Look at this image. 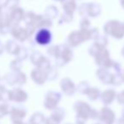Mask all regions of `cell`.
<instances>
[{
	"mask_svg": "<svg viewBox=\"0 0 124 124\" xmlns=\"http://www.w3.org/2000/svg\"><path fill=\"white\" fill-rule=\"evenodd\" d=\"M4 49H5V46H3V45L2 44L1 42H0V55H1V54H3V51H4Z\"/></svg>",
	"mask_w": 124,
	"mask_h": 124,
	"instance_id": "obj_18",
	"label": "cell"
},
{
	"mask_svg": "<svg viewBox=\"0 0 124 124\" xmlns=\"http://www.w3.org/2000/svg\"><path fill=\"white\" fill-rule=\"evenodd\" d=\"M5 49H6V51L9 54L17 56L19 54V52H20V49H21V46H20L16 41L9 40V41H7L6 44H5Z\"/></svg>",
	"mask_w": 124,
	"mask_h": 124,
	"instance_id": "obj_6",
	"label": "cell"
},
{
	"mask_svg": "<svg viewBox=\"0 0 124 124\" xmlns=\"http://www.w3.org/2000/svg\"><path fill=\"white\" fill-rule=\"evenodd\" d=\"M9 99L11 101H15L16 102H22L27 99V95L20 89H15V90L9 93Z\"/></svg>",
	"mask_w": 124,
	"mask_h": 124,
	"instance_id": "obj_5",
	"label": "cell"
},
{
	"mask_svg": "<svg viewBox=\"0 0 124 124\" xmlns=\"http://www.w3.org/2000/svg\"><path fill=\"white\" fill-rule=\"evenodd\" d=\"M35 16H36V14H35L33 11H27L26 13H25V16H24L23 20L26 25V26L30 25L31 23H32Z\"/></svg>",
	"mask_w": 124,
	"mask_h": 124,
	"instance_id": "obj_12",
	"label": "cell"
},
{
	"mask_svg": "<svg viewBox=\"0 0 124 124\" xmlns=\"http://www.w3.org/2000/svg\"><path fill=\"white\" fill-rule=\"evenodd\" d=\"M64 10H65V13L69 14V15H72L74 13V10L75 9V3L74 0H69L66 3H63L62 5Z\"/></svg>",
	"mask_w": 124,
	"mask_h": 124,
	"instance_id": "obj_11",
	"label": "cell"
},
{
	"mask_svg": "<svg viewBox=\"0 0 124 124\" xmlns=\"http://www.w3.org/2000/svg\"><path fill=\"white\" fill-rule=\"evenodd\" d=\"M44 58L43 55L40 52H37V51H35V52H32V54L31 55V61L32 63H34L35 65H39L40 62L42 61V59Z\"/></svg>",
	"mask_w": 124,
	"mask_h": 124,
	"instance_id": "obj_9",
	"label": "cell"
},
{
	"mask_svg": "<svg viewBox=\"0 0 124 124\" xmlns=\"http://www.w3.org/2000/svg\"><path fill=\"white\" fill-rule=\"evenodd\" d=\"M17 57H18L19 60H24V59H26L28 57V49L26 47H24V46H21V49H20V52H19V54L17 55Z\"/></svg>",
	"mask_w": 124,
	"mask_h": 124,
	"instance_id": "obj_15",
	"label": "cell"
},
{
	"mask_svg": "<svg viewBox=\"0 0 124 124\" xmlns=\"http://www.w3.org/2000/svg\"><path fill=\"white\" fill-rule=\"evenodd\" d=\"M56 1H58V2H62V1H64V0H56Z\"/></svg>",
	"mask_w": 124,
	"mask_h": 124,
	"instance_id": "obj_19",
	"label": "cell"
},
{
	"mask_svg": "<svg viewBox=\"0 0 124 124\" xmlns=\"http://www.w3.org/2000/svg\"><path fill=\"white\" fill-rule=\"evenodd\" d=\"M20 0H6L3 8H6L7 9L9 10H13L14 8L18 7V5L20 4Z\"/></svg>",
	"mask_w": 124,
	"mask_h": 124,
	"instance_id": "obj_13",
	"label": "cell"
},
{
	"mask_svg": "<svg viewBox=\"0 0 124 124\" xmlns=\"http://www.w3.org/2000/svg\"><path fill=\"white\" fill-rule=\"evenodd\" d=\"M35 41L41 46H46L52 41V33L47 29H40L35 36Z\"/></svg>",
	"mask_w": 124,
	"mask_h": 124,
	"instance_id": "obj_2",
	"label": "cell"
},
{
	"mask_svg": "<svg viewBox=\"0 0 124 124\" xmlns=\"http://www.w3.org/2000/svg\"><path fill=\"white\" fill-rule=\"evenodd\" d=\"M21 67H22V62H21V61L19 60V59L14 60L13 62H11V64H10V68H11L14 71H20Z\"/></svg>",
	"mask_w": 124,
	"mask_h": 124,
	"instance_id": "obj_14",
	"label": "cell"
},
{
	"mask_svg": "<svg viewBox=\"0 0 124 124\" xmlns=\"http://www.w3.org/2000/svg\"><path fill=\"white\" fill-rule=\"evenodd\" d=\"M58 15V10H57V7L53 6V5H50V6L46 7L45 9V16L49 18L50 20H53Z\"/></svg>",
	"mask_w": 124,
	"mask_h": 124,
	"instance_id": "obj_7",
	"label": "cell"
},
{
	"mask_svg": "<svg viewBox=\"0 0 124 124\" xmlns=\"http://www.w3.org/2000/svg\"><path fill=\"white\" fill-rule=\"evenodd\" d=\"M4 114H7V106H0V118L3 117Z\"/></svg>",
	"mask_w": 124,
	"mask_h": 124,
	"instance_id": "obj_17",
	"label": "cell"
},
{
	"mask_svg": "<svg viewBox=\"0 0 124 124\" xmlns=\"http://www.w3.org/2000/svg\"><path fill=\"white\" fill-rule=\"evenodd\" d=\"M31 78L34 79L36 84H43V82L46 78V74L45 70H42L41 69H35L31 72Z\"/></svg>",
	"mask_w": 124,
	"mask_h": 124,
	"instance_id": "obj_4",
	"label": "cell"
},
{
	"mask_svg": "<svg viewBox=\"0 0 124 124\" xmlns=\"http://www.w3.org/2000/svg\"><path fill=\"white\" fill-rule=\"evenodd\" d=\"M25 114L26 112L22 109H14L11 112V118H13L14 121H19L20 119H22Z\"/></svg>",
	"mask_w": 124,
	"mask_h": 124,
	"instance_id": "obj_10",
	"label": "cell"
},
{
	"mask_svg": "<svg viewBox=\"0 0 124 124\" xmlns=\"http://www.w3.org/2000/svg\"><path fill=\"white\" fill-rule=\"evenodd\" d=\"M0 25L1 26H8V27H12V26H13V23H12L9 13L2 14V15L0 16Z\"/></svg>",
	"mask_w": 124,
	"mask_h": 124,
	"instance_id": "obj_8",
	"label": "cell"
},
{
	"mask_svg": "<svg viewBox=\"0 0 124 124\" xmlns=\"http://www.w3.org/2000/svg\"><path fill=\"white\" fill-rule=\"evenodd\" d=\"M10 34L15 39L21 41V42H24L28 38H30L29 33H28L26 27H22L20 25H15L12 26Z\"/></svg>",
	"mask_w": 124,
	"mask_h": 124,
	"instance_id": "obj_1",
	"label": "cell"
},
{
	"mask_svg": "<svg viewBox=\"0 0 124 124\" xmlns=\"http://www.w3.org/2000/svg\"><path fill=\"white\" fill-rule=\"evenodd\" d=\"M12 27H8V26H1L0 25V35L2 36H5L8 32L11 31Z\"/></svg>",
	"mask_w": 124,
	"mask_h": 124,
	"instance_id": "obj_16",
	"label": "cell"
},
{
	"mask_svg": "<svg viewBox=\"0 0 124 124\" xmlns=\"http://www.w3.org/2000/svg\"><path fill=\"white\" fill-rule=\"evenodd\" d=\"M9 15H10V18H11L13 25H19V23L24 19L25 11L20 7H17V8H14L13 10H11V12L9 13Z\"/></svg>",
	"mask_w": 124,
	"mask_h": 124,
	"instance_id": "obj_3",
	"label": "cell"
}]
</instances>
